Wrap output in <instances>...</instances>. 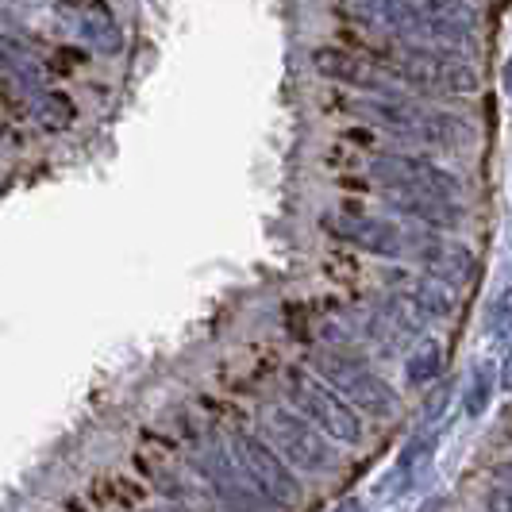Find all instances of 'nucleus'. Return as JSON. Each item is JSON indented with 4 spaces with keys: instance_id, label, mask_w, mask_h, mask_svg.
Segmentation results:
<instances>
[{
    "instance_id": "1",
    "label": "nucleus",
    "mask_w": 512,
    "mask_h": 512,
    "mask_svg": "<svg viewBox=\"0 0 512 512\" xmlns=\"http://www.w3.org/2000/svg\"><path fill=\"white\" fill-rule=\"evenodd\" d=\"M347 12L389 39H409L447 51L478 43V12L466 0H343Z\"/></svg>"
},
{
    "instance_id": "2",
    "label": "nucleus",
    "mask_w": 512,
    "mask_h": 512,
    "mask_svg": "<svg viewBox=\"0 0 512 512\" xmlns=\"http://www.w3.org/2000/svg\"><path fill=\"white\" fill-rule=\"evenodd\" d=\"M355 116L370 120L385 128L393 139H405V143H420V147H459L466 139V128H462L459 116H447L439 108H428V104H416L409 97H397V93H374L366 101H351L347 104Z\"/></svg>"
},
{
    "instance_id": "3",
    "label": "nucleus",
    "mask_w": 512,
    "mask_h": 512,
    "mask_svg": "<svg viewBox=\"0 0 512 512\" xmlns=\"http://www.w3.org/2000/svg\"><path fill=\"white\" fill-rule=\"evenodd\" d=\"M378 62L405 89H424V93H474L482 85L478 70L470 62H462L455 51H447V47L393 39V47L378 51Z\"/></svg>"
},
{
    "instance_id": "4",
    "label": "nucleus",
    "mask_w": 512,
    "mask_h": 512,
    "mask_svg": "<svg viewBox=\"0 0 512 512\" xmlns=\"http://www.w3.org/2000/svg\"><path fill=\"white\" fill-rule=\"evenodd\" d=\"M312 370L324 382H332L355 409L370 412L378 420H389V416L401 412V397L393 393V385L385 382L370 362L351 355V351H343V347H320L312 355Z\"/></svg>"
},
{
    "instance_id": "5",
    "label": "nucleus",
    "mask_w": 512,
    "mask_h": 512,
    "mask_svg": "<svg viewBox=\"0 0 512 512\" xmlns=\"http://www.w3.org/2000/svg\"><path fill=\"white\" fill-rule=\"evenodd\" d=\"M285 397L293 409L305 412L316 428H324L335 443H362V420L355 405L332 382H324L316 370H289Z\"/></svg>"
},
{
    "instance_id": "6",
    "label": "nucleus",
    "mask_w": 512,
    "mask_h": 512,
    "mask_svg": "<svg viewBox=\"0 0 512 512\" xmlns=\"http://www.w3.org/2000/svg\"><path fill=\"white\" fill-rule=\"evenodd\" d=\"M266 428H270V439L274 447L282 451L293 470H305V474H328L335 466V451L328 443V432L316 428L305 412L297 409H270L266 412Z\"/></svg>"
},
{
    "instance_id": "7",
    "label": "nucleus",
    "mask_w": 512,
    "mask_h": 512,
    "mask_svg": "<svg viewBox=\"0 0 512 512\" xmlns=\"http://www.w3.org/2000/svg\"><path fill=\"white\" fill-rule=\"evenodd\" d=\"M231 455L247 470V478L255 489L270 501V505H297L301 501V486L293 478V466L278 447H270L266 439L251 436V432H235L231 436Z\"/></svg>"
},
{
    "instance_id": "8",
    "label": "nucleus",
    "mask_w": 512,
    "mask_h": 512,
    "mask_svg": "<svg viewBox=\"0 0 512 512\" xmlns=\"http://www.w3.org/2000/svg\"><path fill=\"white\" fill-rule=\"evenodd\" d=\"M320 228L328 231L332 239H343L359 251H370L378 258H409V228L385 220V216H370L359 212L355 205L332 208L320 216Z\"/></svg>"
},
{
    "instance_id": "9",
    "label": "nucleus",
    "mask_w": 512,
    "mask_h": 512,
    "mask_svg": "<svg viewBox=\"0 0 512 512\" xmlns=\"http://www.w3.org/2000/svg\"><path fill=\"white\" fill-rule=\"evenodd\" d=\"M409 258L424 266V274H432L447 285H466L478 270V258L470 247H462L459 239H439L428 231L409 228Z\"/></svg>"
},
{
    "instance_id": "10",
    "label": "nucleus",
    "mask_w": 512,
    "mask_h": 512,
    "mask_svg": "<svg viewBox=\"0 0 512 512\" xmlns=\"http://www.w3.org/2000/svg\"><path fill=\"white\" fill-rule=\"evenodd\" d=\"M312 66L316 74L335 81V85H351V89H366V93H393V74L385 70L378 58H366L347 47H316L312 51Z\"/></svg>"
},
{
    "instance_id": "11",
    "label": "nucleus",
    "mask_w": 512,
    "mask_h": 512,
    "mask_svg": "<svg viewBox=\"0 0 512 512\" xmlns=\"http://www.w3.org/2000/svg\"><path fill=\"white\" fill-rule=\"evenodd\" d=\"M370 174L382 185H409V189H424V193L462 197V181L451 170H439L436 162L416 158V154H378L370 162Z\"/></svg>"
},
{
    "instance_id": "12",
    "label": "nucleus",
    "mask_w": 512,
    "mask_h": 512,
    "mask_svg": "<svg viewBox=\"0 0 512 512\" xmlns=\"http://www.w3.org/2000/svg\"><path fill=\"white\" fill-rule=\"evenodd\" d=\"M378 193H382V201L393 208V212L409 216V220L424 224V228L455 231V228H462V220H466L459 197L424 193V189H409V185H378Z\"/></svg>"
},
{
    "instance_id": "13",
    "label": "nucleus",
    "mask_w": 512,
    "mask_h": 512,
    "mask_svg": "<svg viewBox=\"0 0 512 512\" xmlns=\"http://www.w3.org/2000/svg\"><path fill=\"white\" fill-rule=\"evenodd\" d=\"M89 493H93L89 497L93 509H139V505H147V489L131 482L128 474H104L89 486Z\"/></svg>"
},
{
    "instance_id": "14",
    "label": "nucleus",
    "mask_w": 512,
    "mask_h": 512,
    "mask_svg": "<svg viewBox=\"0 0 512 512\" xmlns=\"http://www.w3.org/2000/svg\"><path fill=\"white\" fill-rule=\"evenodd\" d=\"M401 289H405V293H409L412 301L424 308L432 320H447V316L455 312V297H451L447 282H439V278H432V274H424V278H409Z\"/></svg>"
},
{
    "instance_id": "15",
    "label": "nucleus",
    "mask_w": 512,
    "mask_h": 512,
    "mask_svg": "<svg viewBox=\"0 0 512 512\" xmlns=\"http://www.w3.org/2000/svg\"><path fill=\"white\" fill-rule=\"evenodd\" d=\"M497 382H501V370H497V362H478V366L470 370V385H466V397H462V405H466V416H470V420L486 416Z\"/></svg>"
},
{
    "instance_id": "16",
    "label": "nucleus",
    "mask_w": 512,
    "mask_h": 512,
    "mask_svg": "<svg viewBox=\"0 0 512 512\" xmlns=\"http://www.w3.org/2000/svg\"><path fill=\"white\" fill-rule=\"evenodd\" d=\"M439 370H443V347H439L436 339H420V343H416V351L409 355V366H405L409 385L432 382Z\"/></svg>"
},
{
    "instance_id": "17",
    "label": "nucleus",
    "mask_w": 512,
    "mask_h": 512,
    "mask_svg": "<svg viewBox=\"0 0 512 512\" xmlns=\"http://www.w3.org/2000/svg\"><path fill=\"white\" fill-rule=\"evenodd\" d=\"M486 332L493 339H509L512 335V285H505L497 297H493V305L486 312Z\"/></svg>"
},
{
    "instance_id": "18",
    "label": "nucleus",
    "mask_w": 512,
    "mask_h": 512,
    "mask_svg": "<svg viewBox=\"0 0 512 512\" xmlns=\"http://www.w3.org/2000/svg\"><path fill=\"white\" fill-rule=\"evenodd\" d=\"M39 116H43V124L47 128H66V124H74L77 120V108L70 97H62V93H47L43 104H39Z\"/></svg>"
},
{
    "instance_id": "19",
    "label": "nucleus",
    "mask_w": 512,
    "mask_h": 512,
    "mask_svg": "<svg viewBox=\"0 0 512 512\" xmlns=\"http://www.w3.org/2000/svg\"><path fill=\"white\" fill-rule=\"evenodd\" d=\"M139 455L166 462L170 455H174V443H170V439H162V436H154V432H143V439H139Z\"/></svg>"
},
{
    "instance_id": "20",
    "label": "nucleus",
    "mask_w": 512,
    "mask_h": 512,
    "mask_svg": "<svg viewBox=\"0 0 512 512\" xmlns=\"http://www.w3.org/2000/svg\"><path fill=\"white\" fill-rule=\"evenodd\" d=\"M447 393H451V385H436L432 389V397H428V424H439V416L447 409Z\"/></svg>"
},
{
    "instance_id": "21",
    "label": "nucleus",
    "mask_w": 512,
    "mask_h": 512,
    "mask_svg": "<svg viewBox=\"0 0 512 512\" xmlns=\"http://www.w3.org/2000/svg\"><path fill=\"white\" fill-rule=\"evenodd\" d=\"M497 370H501V389H505V393H512V343H509V351H505V359H501V366H497Z\"/></svg>"
},
{
    "instance_id": "22",
    "label": "nucleus",
    "mask_w": 512,
    "mask_h": 512,
    "mask_svg": "<svg viewBox=\"0 0 512 512\" xmlns=\"http://www.w3.org/2000/svg\"><path fill=\"white\" fill-rule=\"evenodd\" d=\"M493 486H505L512 493V462H501V466L493 470Z\"/></svg>"
},
{
    "instance_id": "23",
    "label": "nucleus",
    "mask_w": 512,
    "mask_h": 512,
    "mask_svg": "<svg viewBox=\"0 0 512 512\" xmlns=\"http://www.w3.org/2000/svg\"><path fill=\"white\" fill-rule=\"evenodd\" d=\"M505 93H509V101H512V54H509V62H505Z\"/></svg>"
}]
</instances>
